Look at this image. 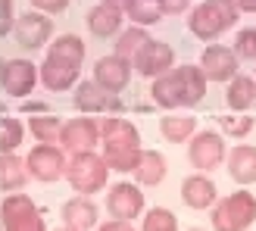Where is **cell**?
<instances>
[{
  "instance_id": "obj_33",
  "label": "cell",
  "mask_w": 256,
  "mask_h": 231,
  "mask_svg": "<svg viewBox=\"0 0 256 231\" xmlns=\"http://www.w3.org/2000/svg\"><path fill=\"white\" fill-rule=\"evenodd\" d=\"M222 128L228 134L240 138V134H247L253 128V119H250V116H222Z\"/></svg>"
},
{
  "instance_id": "obj_11",
  "label": "cell",
  "mask_w": 256,
  "mask_h": 231,
  "mask_svg": "<svg viewBox=\"0 0 256 231\" xmlns=\"http://www.w3.org/2000/svg\"><path fill=\"white\" fill-rule=\"evenodd\" d=\"M60 140H62V147L69 153H88L100 140V128H97L94 119L78 116V119H72V122H66L60 128Z\"/></svg>"
},
{
  "instance_id": "obj_12",
  "label": "cell",
  "mask_w": 256,
  "mask_h": 231,
  "mask_svg": "<svg viewBox=\"0 0 256 231\" xmlns=\"http://www.w3.org/2000/svg\"><path fill=\"white\" fill-rule=\"evenodd\" d=\"M128 78H132V62L122 60V56H104V60H97V66H94V82L100 84V91H106V94H119L122 88L128 84Z\"/></svg>"
},
{
  "instance_id": "obj_6",
  "label": "cell",
  "mask_w": 256,
  "mask_h": 231,
  "mask_svg": "<svg viewBox=\"0 0 256 231\" xmlns=\"http://www.w3.org/2000/svg\"><path fill=\"white\" fill-rule=\"evenodd\" d=\"M25 166H28V175H34L38 182H56V178L66 175V156L54 144H38L28 153Z\"/></svg>"
},
{
  "instance_id": "obj_10",
  "label": "cell",
  "mask_w": 256,
  "mask_h": 231,
  "mask_svg": "<svg viewBox=\"0 0 256 231\" xmlns=\"http://www.w3.org/2000/svg\"><path fill=\"white\" fill-rule=\"evenodd\" d=\"M50 32H54V22H50L47 16H38V12H25V16H19L16 25H12L16 44H19L22 50H38V47H44V41L50 38Z\"/></svg>"
},
{
  "instance_id": "obj_7",
  "label": "cell",
  "mask_w": 256,
  "mask_h": 231,
  "mask_svg": "<svg viewBox=\"0 0 256 231\" xmlns=\"http://www.w3.org/2000/svg\"><path fill=\"white\" fill-rule=\"evenodd\" d=\"M4 228L6 231H44V222L28 197L12 194L4 200Z\"/></svg>"
},
{
  "instance_id": "obj_20",
  "label": "cell",
  "mask_w": 256,
  "mask_h": 231,
  "mask_svg": "<svg viewBox=\"0 0 256 231\" xmlns=\"http://www.w3.org/2000/svg\"><path fill=\"white\" fill-rule=\"evenodd\" d=\"M25 178H28L25 160L12 156V153H4V156H0V190H22Z\"/></svg>"
},
{
  "instance_id": "obj_13",
  "label": "cell",
  "mask_w": 256,
  "mask_h": 231,
  "mask_svg": "<svg viewBox=\"0 0 256 231\" xmlns=\"http://www.w3.org/2000/svg\"><path fill=\"white\" fill-rule=\"evenodd\" d=\"M200 72H203V78H210V82L234 78V75H238V56H234V50H228L222 44H210L206 54H203Z\"/></svg>"
},
{
  "instance_id": "obj_16",
  "label": "cell",
  "mask_w": 256,
  "mask_h": 231,
  "mask_svg": "<svg viewBox=\"0 0 256 231\" xmlns=\"http://www.w3.org/2000/svg\"><path fill=\"white\" fill-rule=\"evenodd\" d=\"M82 66H72V62H60V60H44L41 66V82L50 88V91H66V88L75 84Z\"/></svg>"
},
{
  "instance_id": "obj_17",
  "label": "cell",
  "mask_w": 256,
  "mask_h": 231,
  "mask_svg": "<svg viewBox=\"0 0 256 231\" xmlns=\"http://www.w3.org/2000/svg\"><path fill=\"white\" fill-rule=\"evenodd\" d=\"M122 25V10L116 6H106V4H97L91 12H88V28L97 38H112Z\"/></svg>"
},
{
  "instance_id": "obj_3",
  "label": "cell",
  "mask_w": 256,
  "mask_h": 231,
  "mask_svg": "<svg viewBox=\"0 0 256 231\" xmlns=\"http://www.w3.org/2000/svg\"><path fill=\"white\" fill-rule=\"evenodd\" d=\"M238 22V6L234 0H206L190 12V32H194L200 41H216L225 28H232Z\"/></svg>"
},
{
  "instance_id": "obj_25",
  "label": "cell",
  "mask_w": 256,
  "mask_h": 231,
  "mask_svg": "<svg viewBox=\"0 0 256 231\" xmlns=\"http://www.w3.org/2000/svg\"><path fill=\"white\" fill-rule=\"evenodd\" d=\"M256 100V82L250 75H234L228 88V106L232 110H250Z\"/></svg>"
},
{
  "instance_id": "obj_8",
  "label": "cell",
  "mask_w": 256,
  "mask_h": 231,
  "mask_svg": "<svg viewBox=\"0 0 256 231\" xmlns=\"http://www.w3.org/2000/svg\"><path fill=\"white\" fill-rule=\"evenodd\" d=\"M132 62H134V69L144 75V78H160V75H166L175 66V54H172V47L162 44V41H147L134 54Z\"/></svg>"
},
{
  "instance_id": "obj_1",
  "label": "cell",
  "mask_w": 256,
  "mask_h": 231,
  "mask_svg": "<svg viewBox=\"0 0 256 231\" xmlns=\"http://www.w3.org/2000/svg\"><path fill=\"white\" fill-rule=\"evenodd\" d=\"M206 94V78H203L200 66H178L160 75L153 84V100L166 110L175 106H194Z\"/></svg>"
},
{
  "instance_id": "obj_9",
  "label": "cell",
  "mask_w": 256,
  "mask_h": 231,
  "mask_svg": "<svg viewBox=\"0 0 256 231\" xmlns=\"http://www.w3.org/2000/svg\"><path fill=\"white\" fill-rule=\"evenodd\" d=\"M38 82V72L28 60H6L0 62V84L12 97H28Z\"/></svg>"
},
{
  "instance_id": "obj_32",
  "label": "cell",
  "mask_w": 256,
  "mask_h": 231,
  "mask_svg": "<svg viewBox=\"0 0 256 231\" xmlns=\"http://www.w3.org/2000/svg\"><path fill=\"white\" fill-rule=\"evenodd\" d=\"M234 56H247L256 60V28H244L238 34V44H234Z\"/></svg>"
},
{
  "instance_id": "obj_36",
  "label": "cell",
  "mask_w": 256,
  "mask_h": 231,
  "mask_svg": "<svg viewBox=\"0 0 256 231\" xmlns=\"http://www.w3.org/2000/svg\"><path fill=\"white\" fill-rule=\"evenodd\" d=\"M100 231H134L128 222H122V219H112V222H106V225H100Z\"/></svg>"
},
{
  "instance_id": "obj_31",
  "label": "cell",
  "mask_w": 256,
  "mask_h": 231,
  "mask_svg": "<svg viewBox=\"0 0 256 231\" xmlns=\"http://www.w3.org/2000/svg\"><path fill=\"white\" fill-rule=\"evenodd\" d=\"M178 222L169 210H150L144 216V231H175Z\"/></svg>"
},
{
  "instance_id": "obj_27",
  "label": "cell",
  "mask_w": 256,
  "mask_h": 231,
  "mask_svg": "<svg viewBox=\"0 0 256 231\" xmlns=\"http://www.w3.org/2000/svg\"><path fill=\"white\" fill-rule=\"evenodd\" d=\"M194 128H197L194 116H162L160 122V132L166 134V140H184Z\"/></svg>"
},
{
  "instance_id": "obj_2",
  "label": "cell",
  "mask_w": 256,
  "mask_h": 231,
  "mask_svg": "<svg viewBox=\"0 0 256 231\" xmlns=\"http://www.w3.org/2000/svg\"><path fill=\"white\" fill-rule=\"evenodd\" d=\"M100 138H104V162L110 166V169L132 172L138 166L140 144H138V132H134L132 122L106 119L104 128H100Z\"/></svg>"
},
{
  "instance_id": "obj_28",
  "label": "cell",
  "mask_w": 256,
  "mask_h": 231,
  "mask_svg": "<svg viewBox=\"0 0 256 231\" xmlns=\"http://www.w3.org/2000/svg\"><path fill=\"white\" fill-rule=\"evenodd\" d=\"M147 41H150L147 32L140 28V25H134V28H128L125 34H119V41H116V56H122V60L132 62V60H134V54H138V50L144 47Z\"/></svg>"
},
{
  "instance_id": "obj_24",
  "label": "cell",
  "mask_w": 256,
  "mask_h": 231,
  "mask_svg": "<svg viewBox=\"0 0 256 231\" xmlns=\"http://www.w3.org/2000/svg\"><path fill=\"white\" fill-rule=\"evenodd\" d=\"M110 100H106V91H100L97 82H82L78 91H75V110L82 112H100L106 110Z\"/></svg>"
},
{
  "instance_id": "obj_40",
  "label": "cell",
  "mask_w": 256,
  "mask_h": 231,
  "mask_svg": "<svg viewBox=\"0 0 256 231\" xmlns=\"http://www.w3.org/2000/svg\"><path fill=\"white\" fill-rule=\"evenodd\" d=\"M194 231H200V228H194Z\"/></svg>"
},
{
  "instance_id": "obj_21",
  "label": "cell",
  "mask_w": 256,
  "mask_h": 231,
  "mask_svg": "<svg viewBox=\"0 0 256 231\" xmlns=\"http://www.w3.org/2000/svg\"><path fill=\"white\" fill-rule=\"evenodd\" d=\"M47 60H60V62H72V66H82L84 60V41L78 34H62L56 38L47 50Z\"/></svg>"
},
{
  "instance_id": "obj_30",
  "label": "cell",
  "mask_w": 256,
  "mask_h": 231,
  "mask_svg": "<svg viewBox=\"0 0 256 231\" xmlns=\"http://www.w3.org/2000/svg\"><path fill=\"white\" fill-rule=\"evenodd\" d=\"M25 128L19 119H0V153H12L22 144Z\"/></svg>"
},
{
  "instance_id": "obj_22",
  "label": "cell",
  "mask_w": 256,
  "mask_h": 231,
  "mask_svg": "<svg viewBox=\"0 0 256 231\" xmlns=\"http://www.w3.org/2000/svg\"><path fill=\"white\" fill-rule=\"evenodd\" d=\"M134 178L140 184H160L162 175H166V160L160 156L156 150H140L138 156V166H134Z\"/></svg>"
},
{
  "instance_id": "obj_14",
  "label": "cell",
  "mask_w": 256,
  "mask_h": 231,
  "mask_svg": "<svg viewBox=\"0 0 256 231\" xmlns=\"http://www.w3.org/2000/svg\"><path fill=\"white\" fill-rule=\"evenodd\" d=\"M106 210L112 219H134V216L144 210V197H140V190L134 184H116V188H110V197H106Z\"/></svg>"
},
{
  "instance_id": "obj_5",
  "label": "cell",
  "mask_w": 256,
  "mask_h": 231,
  "mask_svg": "<svg viewBox=\"0 0 256 231\" xmlns=\"http://www.w3.org/2000/svg\"><path fill=\"white\" fill-rule=\"evenodd\" d=\"M253 219H256V200L250 197V190L225 197L212 212L216 231H244Z\"/></svg>"
},
{
  "instance_id": "obj_26",
  "label": "cell",
  "mask_w": 256,
  "mask_h": 231,
  "mask_svg": "<svg viewBox=\"0 0 256 231\" xmlns=\"http://www.w3.org/2000/svg\"><path fill=\"white\" fill-rule=\"evenodd\" d=\"M122 10H125L138 25H153V22H160V16H162L156 0H125Z\"/></svg>"
},
{
  "instance_id": "obj_39",
  "label": "cell",
  "mask_w": 256,
  "mask_h": 231,
  "mask_svg": "<svg viewBox=\"0 0 256 231\" xmlns=\"http://www.w3.org/2000/svg\"><path fill=\"white\" fill-rule=\"evenodd\" d=\"M60 231H75V228H69V225H66V228H60Z\"/></svg>"
},
{
  "instance_id": "obj_15",
  "label": "cell",
  "mask_w": 256,
  "mask_h": 231,
  "mask_svg": "<svg viewBox=\"0 0 256 231\" xmlns=\"http://www.w3.org/2000/svg\"><path fill=\"white\" fill-rule=\"evenodd\" d=\"M222 160H225V144H222L219 134L203 132L190 140V162L194 166H200V169H216Z\"/></svg>"
},
{
  "instance_id": "obj_4",
  "label": "cell",
  "mask_w": 256,
  "mask_h": 231,
  "mask_svg": "<svg viewBox=\"0 0 256 231\" xmlns=\"http://www.w3.org/2000/svg\"><path fill=\"white\" fill-rule=\"evenodd\" d=\"M106 169L110 166L104 162V156L97 153H72V162H66V178L75 190L82 194H94L106 184Z\"/></svg>"
},
{
  "instance_id": "obj_29",
  "label": "cell",
  "mask_w": 256,
  "mask_h": 231,
  "mask_svg": "<svg viewBox=\"0 0 256 231\" xmlns=\"http://www.w3.org/2000/svg\"><path fill=\"white\" fill-rule=\"evenodd\" d=\"M28 128H32V134H34L38 140L50 144V140H60V128H62V122L56 119L54 112H44V116H32Z\"/></svg>"
},
{
  "instance_id": "obj_23",
  "label": "cell",
  "mask_w": 256,
  "mask_h": 231,
  "mask_svg": "<svg viewBox=\"0 0 256 231\" xmlns=\"http://www.w3.org/2000/svg\"><path fill=\"white\" fill-rule=\"evenodd\" d=\"M228 169H232V178L240 184L256 182V147H238L228 160Z\"/></svg>"
},
{
  "instance_id": "obj_38",
  "label": "cell",
  "mask_w": 256,
  "mask_h": 231,
  "mask_svg": "<svg viewBox=\"0 0 256 231\" xmlns=\"http://www.w3.org/2000/svg\"><path fill=\"white\" fill-rule=\"evenodd\" d=\"M234 6H240V10H256V0H234Z\"/></svg>"
},
{
  "instance_id": "obj_35",
  "label": "cell",
  "mask_w": 256,
  "mask_h": 231,
  "mask_svg": "<svg viewBox=\"0 0 256 231\" xmlns=\"http://www.w3.org/2000/svg\"><path fill=\"white\" fill-rule=\"evenodd\" d=\"M32 4L38 10H44V12H62L69 6V0H32Z\"/></svg>"
},
{
  "instance_id": "obj_34",
  "label": "cell",
  "mask_w": 256,
  "mask_h": 231,
  "mask_svg": "<svg viewBox=\"0 0 256 231\" xmlns=\"http://www.w3.org/2000/svg\"><path fill=\"white\" fill-rule=\"evenodd\" d=\"M156 4L162 16H178V12H184L190 6V0H156Z\"/></svg>"
},
{
  "instance_id": "obj_18",
  "label": "cell",
  "mask_w": 256,
  "mask_h": 231,
  "mask_svg": "<svg viewBox=\"0 0 256 231\" xmlns=\"http://www.w3.org/2000/svg\"><path fill=\"white\" fill-rule=\"evenodd\" d=\"M182 197L188 206H194V210H206L210 203L216 200V184L210 182V178H203V175H190L188 182L182 184Z\"/></svg>"
},
{
  "instance_id": "obj_37",
  "label": "cell",
  "mask_w": 256,
  "mask_h": 231,
  "mask_svg": "<svg viewBox=\"0 0 256 231\" xmlns=\"http://www.w3.org/2000/svg\"><path fill=\"white\" fill-rule=\"evenodd\" d=\"M10 28V0H4V25H0V32Z\"/></svg>"
},
{
  "instance_id": "obj_19",
  "label": "cell",
  "mask_w": 256,
  "mask_h": 231,
  "mask_svg": "<svg viewBox=\"0 0 256 231\" xmlns=\"http://www.w3.org/2000/svg\"><path fill=\"white\" fill-rule=\"evenodd\" d=\"M62 219H66V225L75 228V231L94 228L97 225V206L91 200H84V197H75V200H69L66 206H62Z\"/></svg>"
}]
</instances>
